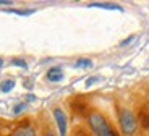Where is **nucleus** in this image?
Here are the masks:
<instances>
[{"instance_id":"obj_1","label":"nucleus","mask_w":149,"mask_h":136,"mask_svg":"<svg viewBox=\"0 0 149 136\" xmlns=\"http://www.w3.org/2000/svg\"><path fill=\"white\" fill-rule=\"evenodd\" d=\"M88 121H89V125H91V128H93V131L96 136H117L115 131L110 128L107 120H105L101 114L93 112V114L88 117Z\"/></svg>"},{"instance_id":"obj_2","label":"nucleus","mask_w":149,"mask_h":136,"mask_svg":"<svg viewBox=\"0 0 149 136\" xmlns=\"http://www.w3.org/2000/svg\"><path fill=\"white\" fill-rule=\"evenodd\" d=\"M120 126H122V131L127 136H131L134 133V130H136V118L127 109H123L120 112Z\"/></svg>"},{"instance_id":"obj_3","label":"nucleus","mask_w":149,"mask_h":136,"mask_svg":"<svg viewBox=\"0 0 149 136\" xmlns=\"http://www.w3.org/2000/svg\"><path fill=\"white\" fill-rule=\"evenodd\" d=\"M54 117H55L60 136H67V115H65V112L62 109H55L54 110Z\"/></svg>"},{"instance_id":"obj_4","label":"nucleus","mask_w":149,"mask_h":136,"mask_svg":"<svg viewBox=\"0 0 149 136\" xmlns=\"http://www.w3.org/2000/svg\"><path fill=\"white\" fill-rule=\"evenodd\" d=\"M89 8H104V10H117L122 11V7L117 3H104V2H93V3L88 5Z\"/></svg>"},{"instance_id":"obj_5","label":"nucleus","mask_w":149,"mask_h":136,"mask_svg":"<svg viewBox=\"0 0 149 136\" xmlns=\"http://www.w3.org/2000/svg\"><path fill=\"white\" fill-rule=\"evenodd\" d=\"M11 136H36V131H34L29 125H23V126H19V128H16Z\"/></svg>"},{"instance_id":"obj_6","label":"nucleus","mask_w":149,"mask_h":136,"mask_svg":"<svg viewBox=\"0 0 149 136\" xmlns=\"http://www.w3.org/2000/svg\"><path fill=\"white\" fill-rule=\"evenodd\" d=\"M63 78V73H62V70L60 68H50V70L47 71V80L52 81V83H57V81H60Z\"/></svg>"},{"instance_id":"obj_7","label":"nucleus","mask_w":149,"mask_h":136,"mask_svg":"<svg viewBox=\"0 0 149 136\" xmlns=\"http://www.w3.org/2000/svg\"><path fill=\"white\" fill-rule=\"evenodd\" d=\"M13 88H15V81H11V80H7L0 84V91L2 92H10Z\"/></svg>"},{"instance_id":"obj_8","label":"nucleus","mask_w":149,"mask_h":136,"mask_svg":"<svg viewBox=\"0 0 149 136\" xmlns=\"http://www.w3.org/2000/svg\"><path fill=\"white\" fill-rule=\"evenodd\" d=\"M8 13H15V15H19V16H28V15H33L34 10H16V8H10L7 10Z\"/></svg>"},{"instance_id":"obj_9","label":"nucleus","mask_w":149,"mask_h":136,"mask_svg":"<svg viewBox=\"0 0 149 136\" xmlns=\"http://www.w3.org/2000/svg\"><path fill=\"white\" fill-rule=\"evenodd\" d=\"M74 66H76V68H86V66H93V62L88 60V59H79V60H76Z\"/></svg>"},{"instance_id":"obj_10","label":"nucleus","mask_w":149,"mask_h":136,"mask_svg":"<svg viewBox=\"0 0 149 136\" xmlns=\"http://www.w3.org/2000/svg\"><path fill=\"white\" fill-rule=\"evenodd\" d=\"M139 118H141V123L144 128H149V114H146V112H141L139 114Z\"/></svg>"},{"instance_id":"obj_11","label":"nucleus","mask_w":149,"mask_h":136,"mask_svg":"<svg viewBox=\"0 0 149 136\" xmlns=\"http://www.w3.org/2000/svg\"><path fill=\"white\" fill-rule=\"evenodd\" d=\"M11 65L21 66V68H28V63L24 62V60H21V59H15V60H11Z\"/></svg>"},{"instance_id":"obj_12","label":"nucleus","mask_w":149,"mask_h":136,"mask_svg":"<svg viewBox=\"0 0 149 136\" xmlns=\"http://www.w3.org/2000/svg\"><path fill=\"white\" fill-rule=\"evenodd\" d=\"M133 39H134V36H130V37H127L125 40H122V42H120V45H122V47H125V45H128V44H130V42H131Z\"/></svg>"},{"instance_id":"obj_13","label":"nucleus","mask_w":149,"mask_h":136,"mask_svg":"<svg viewBox=\"0 0 149 136\" xmlns=\"http://www.w3.org/2000/svg\"><path fill=\"white\" fill-rule=\"evenodd\" d=\"M24 107H26L24 104H19V105L15 107V110H13V112H15V114H19V112H23V109H24Z\"/></svg>"},{"instance_id":"obj_14","label":"nucleus","mask_w":149,"mask_h":136,"mask_svg":"<svg viewBox=\"0 0 149 136\" xmlns=\"http://www.w3.org/2000/svg\"><path fill=\"white\" fill-rule=\"evenodd\" d=\"M96 81H97V78H96V76L89 78V80L86 81V86H91V84H94V83H96Z\"/></svg>"},{"instance_id":"obj_15","label":"nucleus","mask_w":149,"mask_h":136,"mask_svg":"<svg viewBox=\"0 0 149 136\" xmlns=\"http://www.w3.org/2000/svg\"><path fill=\"white\" fill-rule=\"evenodd\" d=\"M0 5H11V2H8V0H0Z\"/></svg>"},{"instance_id":"obj_16","label":"nucleus","mask_w":149,"mask_h":136,"mask_svg":"<svg viewBox=\"0 0 149 136\" xmlns=\"http://www.w3.org/2000/svg\"><path fill=\"white\" fill-rule=\"evenodd\" d=\"M2 66H3V60L0 59V70H2Z\"/></svg>"},{"instance_id":"obj_17","label":"nucleus","mask_w":149,"mask_h":136,"mask_svg":"<svg viewBox=\"0 0 149 136\" xmlns=\"http://www.w3.org/2000/svg\"><path fill=\"white\" fill-rule=\"evenodd\" d=\"M45 136H55V135H54V133H49V135H45Z\"/></svg>"}]
</instances>
